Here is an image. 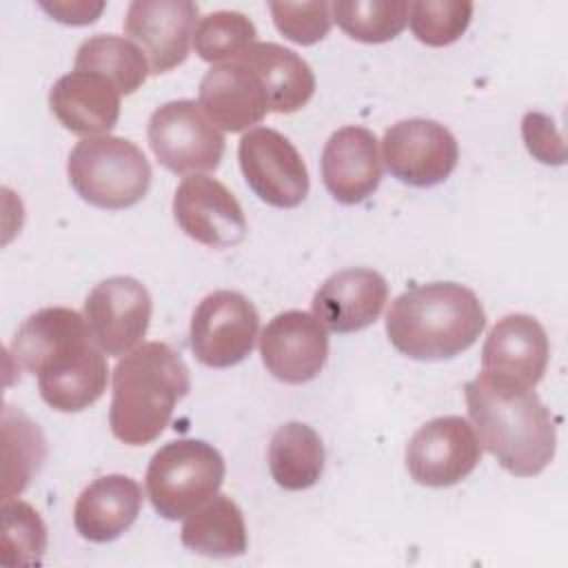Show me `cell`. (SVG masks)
Masks as SVG:
<instances>
[{
	"label": "cell",
	"mask_w": 568,
	"mask_h": 568,
	"mask_svg": "<svg viewBox=\"0 0 568 568\" xmlns=\"http://www.w3.org/2000/svg\"><path fill=\"white\" fill-rule=\"evenodd\" d=\"M200 106L206 118L231 133L244 131L268 113L260 78L237 58L211 67L200 82Z\"/></svg>",
	"instance_id": "20"
},
{
	"label": "cell",
	"mask_w": 568,
	"mask_h": 568,
	"mask_svg": "<svg viewBox=\"0 0 568 568\" xmlns=\"http://www.w3.org/2000/svg\"><path fill=\"white\" fill-rule=\"evenodd\" d=\"M257 29L251 18L240 11H213L200 18L193 31V49L204 62L235 60L255 42Z\"/></svg>",
	"instance_id": "30"
},
{
	"label": "cell",
	"mask_w": 568,
	"mask_h": 568,
	"mask_svg": "<svg viewBox=\"0 0 568 568\" xmlns=\"http://www.w3.org/2000/svg\"><path fill=\"white\" fill-rule=\"evenodd\" d=\"M550 344L544 326L524 313L501 317L481 348V373L535 388L548 366Z\"/></svg>",
	"instance_id": "15"
},
{
	"label": "cell",
	"mask_w": 568,
	"mask_h": 568,
	"mask_svg": "<svg viewBox=\"0 0 568 568\" xmlns=\"http://www.w3.org/2000/svg\"><path fill=\"white\" fill-rule=\"evenodd\" d=\"M266 371L284 384H304L320 375L328 359V333L306 311L277 313L260 337Z\"/></svg>",
	"instance_id": "13"
},
{
	"label": "cell",
	"mask_w": 568,
	"mask_h": 568,
	"mask_svg": "<svg viewBox=\"0 0 568 568\" xmlns=\"http://www.w3.org/2000/svg\"><path fill=\"white\" fill-rule=\"evenodd\" d=\"M479 439L468 419L459 415L426 422L406 446L410 477L430 488H444L466 479L479 464Z\"/></svg>",
	"instance_id": "11"
},
{
	"label": "cell",
	"mask_w": 568,
	"mask_h": 568,
	"mask_svg": "<svg viewBox=\"0 0 568 568\" xmlns=\"http://www.w3.org/2000/svg\"><path fill=\"white\" fill-rule=\"evenodd\" d=\"M240 169L251 191L266 204L293 209L308 195V171L293 142L275 129L255 126L237 146Z\"/></svg>",
	"instance_id": "8"
},
{
	"label": "cell",
	"mask_w": 568,
	"mask_h": 568,
	"mask_svg": "<svg viewBox=\"0 0 568 568\" xmlns=\"http://www.w3.org/2000/svg\"><path fill=\"white\" fill-rule=\"evenodd\" d=\"M333 20L353 40L377 44L393 40L408 22L404 0H339L331 4Z\"/></svg>",
	"instance_id": "28"
},
{
	"label": "cell",
	"mask_w": 568,
	"mask_h": 568,
	"mask_svg": "<svg viewBox=\"0 0 568 568\" xmlns=\"http://www.w3.org/2000/svg\"><path fill=\"white\" fill-rule=\"evenodd\" d=\"M262 82L268 111L295 113L315 93V75L308 62L277 42H253L237 55Z\"/></svg>",
	"instance_id": "22"
},
{
	"label": "cell",
	"mask_w": 568,
	"mask_h": 568,
	"mask_svg": "<svg viewBox=\"0 0 568 568\" xmlns=\"http://www.w3.org/2000/svg\"><path fill=\"white\" fill-rule=\"evenodd\" d=\"M382 155L393 178L426 189L444 182L453 173L459 160V146L444 124L426 118H408L386 129Z\"/></svg>",
	"instance_id": "10"
},
{
	"label": "cell",
	"mask_w": 568,
	"mask_h": 568,
	"mask_svg": "<svg viewBox=\"0 0 568 568\" xmlns=\"http://www.w3.org/2000/svg\"><path fill=\"white\" fill-rule=\"evenodd\" d=\"M388 300L384 275L366 266L342 268L326 277L313 295V315L333 333H355L371 326Z\"/></svg>",
	"instance_id": "17"
},
{
	"label": "cell",
	"mask_w": 568,
	"mask_h": 568,
	"mask_svg": "<svg viewBox=\"0 0 568 568\" xmlns=\"http://www.w3.org/2000/svg\"><path fill=\"white\" fill-rule=\"evenodd\" d=\"M224 481L222 455L202 439L164 444L149 462L144 486L155 513L182 519L217 495Z\"/></svg>",
	"instance_id": "5"
},
{
	"label": "cell",
	"mask_w": 568,
	"mask_h": 568,
	"mask_svg": "<svg viewBox=\"0 0 568 568\" xmlns=\"http://www.w3.org/2000/svg\"><path fill=\"white\" fill-rule=\"evenodd\" d=\"M197 4L191 0H135L126 9L124 31L142 49L151 73L182 64L195 31Z\"/></svg>",
	"instance_id": "14"
},
{
	"label": "cell",
	"mask_w": 568,
	"mask_h": 568,
	"mask_svg": "<svg viewBox=\"0 0 568 568\" xmlns=\"http://www.w3.org/2000/svg\"><path fill=\"white\" fill-rule=\"evenodd\" d=\"M47 550V526L22 499H2L0 559L4 566H36Z\"/></svg>",
	"instance_id": "29"
},
{
	"label": "cell",
	"mask_w": 568,
	"mask_h": 568,
	"mask_svg": "<svg viewBox=\"0 0 568 568\" xmlns=\"http://www.w3.org/2000/svg\"><path fill=\"white\" fill-rule=\"evenodd\" d=\"M322 180L342 204H359L379 186L377 138L364 126H342L324 144Z\"/></svg>",
	"instance_id": "18"
},
{
	"label": "cell",
	"mask_w": 568,
	"mask_h": 568,
	"mask_svg": "<svg viewBox=\"0 0 568 568\" xmlns=\"http://www.w3.org/2000/svg\"><path fill=\"white\" fill-rule=\"evenodd\" d=\"M191 390L189 366L164 342H144L113 368L109 426L129 446H144L169 426L175 404Z\"/></svg>",
	"instance_id": "3"
},
{
	"label": "cell",
	"mask_w": 568,
	"mask_h": 568,
	"mask_svg": "<svg viewBox=\"0 0 568 568\" xmlns=\"http://www.w3.org/2000/svg\"><path fill=\"white\" fill-rule=\"evenodd\" d=\"M118 87L91 71H71L58 78L49 91L51 113L75 135H106L120 118Z\"/></svg>",
	"instance_id": "19"
},
{
	"label": "cell",
	"mask_w": 568,
	"mask_h": 568,
	"mask_svg": "<svg viewBox=\"0 0 568 568\" xmlns=\"http://www.w3.org/2000/svg\"><path fill=\"white\" fill-rule=\"evenodd\" d=\"M84 337H89L84 315L67 306H47L18 326L9 344V357L36 375L53 353Z\"/></svg>",
	"instance_id": "23"
},
{
	"label": "cell",
	"mask_w": 568,
	"mask_h": 568,
	"mask_svg": "<svg viewBox=\"0 0 568 568\" xmlns=\"http://www.w3.org/2000/svg\"><path fill=\"white\" fill-rule=\"evenodd\" d=\"M146 138L158 162L180 175L213 171L224 155L222 131L195 100H173L158 106L149 118Z\"/></svg>",
	"instance_id": "6"
},
{
	"label": "cell",
	"mask_w": 568,
	"mask_h": 568,
	"mask_svg": "<svg viewBox=\"0 0 568 568\" xmlns=\"http://www.w3.org/2000/svg\"><path fill=\"white\" fill-rule=\"evenodd\" d=\"M73 191L89 204L118 211L138 204L151 186V164L142 149L118 135L80 140L67 162Z\"/></svg>",
	"instance_id": "4"
},
{
	"label": "cell",
	"mask_w": 568,
	"mask_h": 568,
	"mask_svg": "<svg viewBox=\"0 0 568 568\" xmlns=\"http://www.w3.org/2000/svg\"><path fill=\"white\" fill-rule=\"evenodd\" d=\"M2 442H4V470H2V499L20 495L47 457V442L40 426L16 406H4L2 413Z\"/></svg>",
	"instance_id": "27"
},
{
	"label": "cell",
	"mask_w": 568,
	"mask_h": 568,
	"mask_svg": "<svg viewBox=\"0 0 568 568\" xmlns=\"http://www.w3.org/2000/svg\"><path fill=\"white\" fill-rule=\"evenodd\" d=\"M142 488L126 475H104L91 481L73 508L75 530L95 544L120 537L140 515Z\"/></svg>",
	"instance_id": "21"
},
{
	"label": "cell",
	"mask_w": 568,
	"mask_h": 568,
	"mask_svg": "<svg viewBox=\"0 0 568 568\" xmlns=\"http://www.w3.org/2000/svg\"><path fill=\"white\" fill-rule=\"evenodd\" d=\"M464 395L479 446L504 470L532 477L552 462L557 428L532 388L479 373L464 386Z\"/></svg>",
	"instance_id": "1"
},
{
	"label": "cell",
	"mask_w": 568,
	"mask_h": 568,
	"mask_svg": "<svg viewBox=\"0 0 568 568\" xmlns=\"http://www.w3.org/2000/svg\"><path fill=\"white\" fill-rule=\"evenodd\" d=\"M484 326L479 297L457 282L413 286L386 313L390 344L413 359H450L470 348Z\"/></svg>",
	"instance_id": "2"
},
{
	"label": "cell",
	"mask_w": 568,
	"mask_h": 568,
	"mask_svg": "<svg viewBox=\"0 0 568 568\" xmlns=\"http://www.w3.org/2000/svg\"><path fill=\"white\" fill-rule=\"evenodd\" d=\"M151 311V295L140 280L113 275L91 288L82 315L91 342L104 355L122 357L146 335Z\"/></svg>",
	"instance_id": "9"
},
{
	"label": "cell",
	"mask_w": 568,
	"mask_h": 568,
	"mask_svg": "<svg viewBox=\"0 0 568 568\" xmlns=\"http://www.w3.org/2000/svg\"><path fill=\"white\" fill-rule=\"evenodd\" d=\"M180 537L197 555L237 557L246 550L244 515L229 495H215L186 517Z\"/></svg>",
	"instance_id": "25"
},
{
	"label": "cell",
	"mask_w": 568,
	"mask_h": 568,
	"mask_svg": "<svg viewBox=\"0 0 568 568\" xmlns=\"http://www.w3.org/2000/svg\"><path fill=\"white\" fill-rule=\"evenodd\" d=\"M42 399L60 413H78L102 397L109 382L104 353L91 337L53 353L36 373Z\"/></svg>",
	"instance_id": "16"
},
{
	"label": "cell",
	"mask_w": 568,
	"mask_h": 568,
	"mask_svg": "<svg viewBox=\"0 0 568 568\" xmlns=\"http://www.w3.org/2000/svg\"><path fill=\"white\" fill-rule=\"evenodd\" d=\"M324 457L320 435L302 422L280 426L268 444V468L284 490H304L317 484L324 473Z\"/></svg>",
	"instance_id": "24"
},
{
	"label": "cell",
	"mask_w": 568,
	"mask_h": 568,
	"mask_svg": "<svg viewBox=\"0 0 568 568\" xmlns=\"http://www.w3.org/2000/svg\"><path fill=\"white\" fill-rule=\"evenodd\" d=\"M173 217L195 242L229 248L244 240L246 217L237 197L215 178L191 173L173 195Z\"/></svg>",
	"instance_id": "12"
},
{
	"label": "cell",
	"mask_w": 568,
	"mask_h": 568,
	"mask_svg": "<svg viewBox=\"0 0 568 568\" xmlns=\"http://www.w3.org/2000/svg\"><path fill=\"white\" fill-rule=\"evenodd\" d=\"M75 71H91L109 78L122 95L138 91L151 73L142 49L113 33H95L87 38L75 51Z\"/></svg>",
	"instance_id": "26"
},
{
	"label": "cell",
	"mask_w": 568,
	"mask_h": 568,
	"mask_svg": "<svg viewBox=\"0 0 568 568\" xmlns=\"http://www.w3.org/2000/svg\"><path fill=\"white\" fill-rule=\"evenodd\" d=\"M521 138L528 153L544 164H564L566 146L555 120L539 111H528L521 120Z\"/></svg>",
	"instance_id": "33"
},
{
	"label": "cell",
	"mask_w": 568,
	"mask_h": 568,
	"mask_svg": "<svg viewBox=\"0 0 568 568\" xmlns=\"http://www.w3.org/2000/svg\"><path fill=\"white\" fill-rule=\"evenodd\" d=\"M40 7L64 24H91L104 9V2H84V0H71V2H40Z\"/></svg>",
	"instance_id": "34"
},
{
	"label": "cell",
	"mask_w": 568,
	"mask_h": 568,
	"mask_svg": "<svg viewBox=\"0 0 568 568\" xmlns=\"http://www.w3.org/2000/svg\"><path fill=\"white\" fill-rule=\"evenodd\" d=\"M410 31L428 47H446L464 36L473 18L468 0H417L408 4Z\"/></svg>",
	"instance_id": "31"
},
{
	"label": "cell",
	"mask_w": 568,
	"mask_h": 568,
	"mask_svg": "<svg viewBox=\"0 0 568 568\" xmlns=\"http://www.w3.org/2000/svg\"><path fill=\"white\" fill-rule=\"evenodd\" d=\"M277 31L295 44L320 42L333 22L328 2H271L268 4Z\"/></svg>",
	"instance_id": "32"
},
{
	"label": "cell",
	"mask_w": 568,
	"mask_h": 568,
	"mask_svg": "<svg viewBox=\"0 0 568 568\" xmlns=\"http://www.w3.org/2000/svg\"><path fill=\"white\" fill-rule=\"evenodd\" d=\"M260 331L253 302L237 291L209 293L191 317V351L204 366L229 368L251 355Z\"/></svg>",
	"instance_id": "7"
}]
</instances>
